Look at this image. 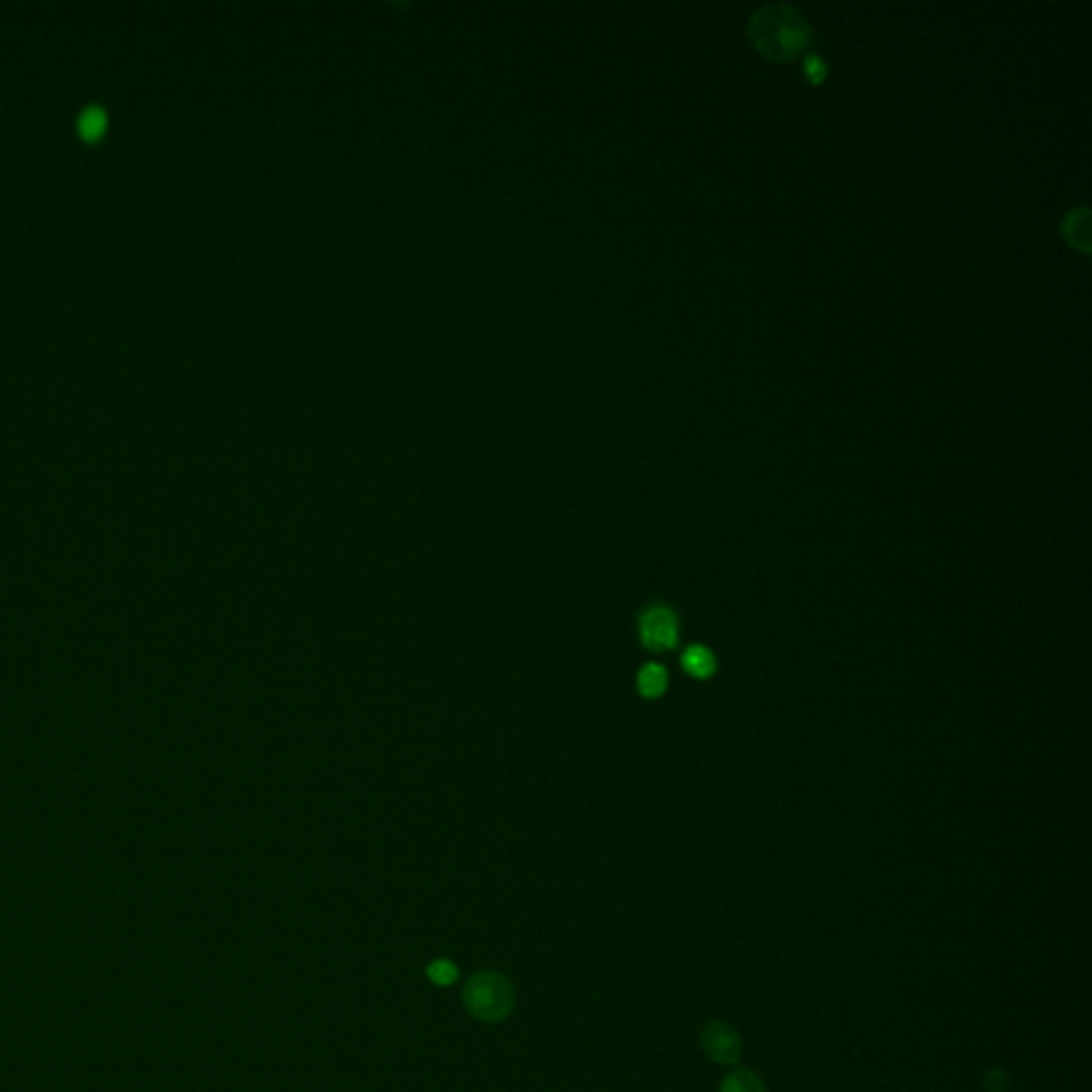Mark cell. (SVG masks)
I'll list each match as a JSON object with an SVG mask.
<instances>
[{
  "label": "cell",
  "mask_w": 1092,
  "mask_h": 1092,
  "mask_svg": "<svg viewBox=\"0 0 1092 1092\" xmlns=\"http://www.w3.org/2000/svg\"><path fill=\"white\" fill-rule=\"evenodd\" d=\"M666 687H668V672H666L664 666H659V664L642 666V670L639 672L640 695L654 700V698H659V695L666 692Z\"/></svg>",
  "instance_id": "obj_8"
},
{
  "label": "cell",
  "mask_w": 1092,
  "mask_h": 1092,
  "mask_svg": "<svg viewBox=\"0 0 1092 1092\" xmlns=\"http://www.w3.org/2000/svg\"><path fill=\"white\" fill-rule=\"evenodd\" d=\"M700 1047L715 1065L735 1067L743 1057V1037L730 1022L710 1020L700 1031Z\"/></svg>",
  "instance_id": "obj_3"
},
{
  "label": "cell",
  "mask_w": 1092,
  "mask_h": 1092,
  "mask_svg": "<svg viewBox=\"0 0 1092 1092\" xmlns=\"http://www.w3.org/2000/svg\"><path fill=\"white\" fill-rule=\"evenodd\" d=\"M1062 236L1073 248L1082 252L1090 250V209L1086 205L1073 208L1062 220Z\"/></svg>",
  "instance_id": "obj_5"
},
{
  "label": "cell",
  "mask_w": 1092,
  "mask_h": 1092,
  "mask_svg": "<svg viewBox=\"0 0 1092 1092\" xmlns=\"http://www.w3.org/2000/svg\"><path fill=\"white\" fill-rule=\"evenodd\" d=\"M79 127L86 135H97L105 127V112L101 107H88L79 118Z\"/></svg>",
  "instance_id": "obj_10"
},
{
  "label": "cell",
  "mask_w": 1092,
  "mask_h": 1092,
  "mask_svg": "<svg viewBox=\"0 0 1092 1092\" xmlns=\"http://www.w3.org/2000/svg\"><path fill=\"white\" fill-rule=\"evenodd\" d=\"M749 41L762 56L776 62L794 61L811 43V24L804 13L788 3H766L751 13Z\"/></svg>",
  "instance_id": "obj_1"
},
{
  "label": "cell",
  "mask_w": 1092,
  "mask_h": 1092,
  "mask_svg": "<svg viewBox=\"0 0 1092 1092\" xmlns=\"http://www.w3.org/2000/svg\"><path fill=\"white\" fill-rule=\"evenodd\" d=\"M640 640L647 649L662 654L679 644V621L672 608L657 604L642 613L640 617Z\"/></svg>",
  "instance_id": "obj_4"
},
{
  "label": "cell",
  "mask_w": 1092,
  "mask_h": 1092,
  "mask_svg": "<svg viewBox=\"0 0 1092 1092\" xmlns=\"http://www.w3.org/2000/svg\"><path fill=\"white\" fill-rule=\"evenodd\" d=\"M425 973H427V977L434 981L436 986H451L459 979L457 964H452L451 960H434Z\"/></svg>",
  "instance_id": "obj_9"
},
{
  "label": "cell",
  "mask_w": 1092,
  "mask_h": 1092,
  "mask_svg": "<svg viewBox=\"0 0 1092 1092\" xmlns=\"http://www.w3.org/2000/svg\"><path fill=\"white\" fill-rule=\"evenodd\" d=\"M981 1086H984L986 1092H1005L1009 1086V1073L1001 1067L988 1069L986 1075H984V1082H981Z\"/></svg>",
  "instance_id": "obj_11"
},
{
  "label": "cell",
  "mask_w": 1092,
  "mask_h": 1092,
  "mask_svg": "<svg viewBox=\"0 0 1092 1092\" xmlns=\"http://www.w3.org/2000/svg\"><path fill=\"white\" fill-rule=\"evenodd\" d=\"M720 1092H768L766 1084L762 1077L751 1072V1069L738 1067L732 1069L730 1073L723 1075L720 1084Z\"/></svg>",
  "instance_id": "obj_7"
},
{
  "label": "cell",
  "mask_w": 1092,
  "mask_h": 1092,
  "mask_svg": "<svg viewBox=\"0 0 1092 1092\" xmlns=\"http://www.w3.org/2000/svg\"><path fill=\"white\" fill-rule=\"evenodd\" d=\"M683 668L694 679H710L717 670V659L713 651L702 647V644H692L683 654Z\"/></svg>",
  "instance_id": "obj_6"
},
{
  "label": "cell",
  "mask_w": 1092,
  "mask_h": 1092,
  "mask_svg": "<svg viewBox=\"0 0 1092 1092\" xmlns=\"http://www.w3.org/2000/svg\"><path fill=\"white\" fill-rule=\"evenodd\" d=\"M465 1009L479 1022H504L517 1005V992L510 979L500 971L474 973L461 992Z\"/></svg>",
  "instance_id": "obj_2"
}]
</instances>
